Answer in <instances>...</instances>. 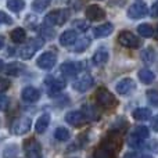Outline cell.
<instances>
[{
	"instance_id": "obj_1",
	"label": "cell",
	"mask_w": 158,
	"mask_h": 158,
	"mask_svg": "<svg viewBox=\"0 0 158 158\" xmlns=\"http://www.w3.org/2000/svg\"><path fill=\"white\" fill-rule=\"evenodd\" d=\"M42 46H43V40H42V39H31L27 44H24V46L18 50V56L22 60H29V58L33 57V54H35Z\"/></svg>"
},
{
	"instance_id": "obj_2",
	"label": "cell",
	"mask_w": 158,
	"mask_h": 158,
	"mask_svg": "<svg viewBox=\"0 0 158 158\" xmlns=\"http://www.w3.org/2000/svg\"><path fill=\"white\" fill-rule=\"evenodd\" d=\"M96 98H97V103L100 104L101 107H104V108H112V107H115L118 103L115 96L112 94L111 92H108L107 89H104V87L97 89Z\"/></svg>"
},
{
	"instance_id": "obj_3",
	"label": "cell",
	"mask_w": 158,
	"mask_h": 158,
	"mask_svg": "<svg viewBox=\"0 0 158 158\" xmlns=\"http://www.w3.org/2000/svg\"><path fill=\"white\" fill-rule=\"evenodd\" d=\"M69 18V11L68 10H54L52 13H49L44 18L46 25L52 27V25H63L67 22V19Z\"/></svg>"
},
{
	"instance_id": "obj_4",
	"label": "cell",
	"mask_w": 158,
	"mask_h": 158,
	"mask_svg": "<svg viewBox=\"0 0 158 158\" xmlns=\"http://www.w3.org/2000/svg\"><path fill=\"white\" fill-rule=\"evenodd\" d=\"M118 42H119L122 46L129 47V49H137L140 46V40L135 33L129 32V31H123L119 33L118 36Z\"/></svg>"
},
{
	"instance_id": "obj_5",
	"label": "cell",
	"mask_w": 158,
	"mask_h": 158,
	"mask_svg": "<svg viewBox=\"0 0 158 158\" xmlns=\"http://www.w3.org/2000/svg\"><path fill=\"white\" fill-rule=\"evenodd\" d=\"M148 13V8L146 6V3L143 2H136L128 8V17L131 19H139V18H143L146 14Z\"/></svg>"
},
{
	"instance_id": "obj_6",
	"label": "cell",
	"mask_w": 158,
	"mask_h": 158,
	"mask_svg": "<svg viewBox=\"0 0 158 158\" xmlns=\"http://www.w3.org/2000/svg\"><path fill=\"white\" fill-rule=\"evenodd\" d=\"M57 63V54L53 52H46L38 58L36 64L40 69H50L54 67V64Z\"/></svg>"
},
{
	"instance_id": "obj_7",
	"label": "cell",
	"mask_w": 158,
	"mask_h": 158,
	"mask_svg": "<svg viewBox=\"0 0 158 158\" xmlns=\"http://www.w3.org/2000/svg\"><path fill=\"white\" fill-rule=\"evenodd\" d=\"M31 125H32L31 118H27V117L19 118V119H17L15 122H14V125H13V133L18 135V136L25 135L31 129Z\"/></svg>"
},
{
	"instance_id": "obj_8",
	"label": "cell",
	"mask_w": 158,
	"mask_h": 158,
	"mask_svg": "<svg viewBox=\"0 0 158 158\" xmlns=\"http://www.w3.org/2000/svg\"><path fill=\"white\" fill-rule=\"evenodd\" d=\"M92 86H93V78L87 74L82 75V77L77 79V81L74 82V85H72V87H74L77 92H81V93L87 92Z\"/></svg>"
},
{
	"instance_id": "obj_9",
	"label": "cell",
	"mask_w": 158,
	"mask_h": 158,
	"mask_svg": "<svg viewBox=\"0 0 158 158\" xmlns=\"http://www.w3.org/2000/svg\"><path fill=\"white\" fill-rule=\"evenodd\" d=\"M106 17V11L100 7V6L96 4H90L89 7L86 8V18L89 21H100Z\"/></svg>"
},
{
	"instance_id": "obj_10",
	"label": "cell",
	"mask_w": 158,
	"mask_h": 158,
	"mask_svg": "<svg viewBox=\"0 0 158 158\" xmlns=\"http://www.w3.org/2000/svg\"><path fill=\"white\" fill-rule=\"evenodd\" d=\"M82 65L79 63H64L63 65L60 67V71L64 77L67 78H72V77H77L81 71Z\"/></svg>"
},
{
	"instance_id": "obj_11",
	"label": "cell",
	"mask_w": 158,
	"mask_h": 158,
	"mask_svg": "<svg viewBox=\"0 0 158 158\" xmlns=\"http://www.w3.org/2000/svg\"><path fill=\"white\" fill-rule=\"evenodd\" d=\"M85 119H86V115L82 111H69L65 115V121L67 123H69L71 126H81L83 125Z\"/></svg>"
},
{
	"instance_id": "obj_12",
	"label": "cell",
	"mask_w": 158,
	"mask_h": 158,
	"mask_svg": "<svg viewBox=\"0 0 158 158\" xmlns=\"http://www.w3.org/2000/svg\"><path fill=\"white\" fill-rule=\"evenodd\" d=\"M21 97L25 103H35V101L39 100L40 97V92H39L36 87H32V86H28L22 90L21 93Z\"/></svg>"
},
{
	"instance_id": "obj_13",
	"label": "cell",
	"mask_w": 158,
	"mask_h": 158,
	"mask_svg": "<svg viewBox=\"0 0 158 158\" xmlns=\"http://www.w3.org/2000/svg\"><path fill=\"white\" fill-rule=\"evenodd\" d=\"M24 150H25V153H27L29 157H36V156H39V154H40L42 147H40V144H39L35 139H29V140H25Z\"/></svg>"
},
{
	"instance_id": "obj_14",
	"label": "cell",
	"mask_w": 158,
	"mask_h": 158,
	"mask_svg": "<svg viewBox=\"0 0 158 158\" xmlns=\"http://www.w3.org/2000/svg\"><path fill=\"white\" fill-rule=\"evenodd\" d=\"M133 89H135V82L131 78H123L117 83V92L122 96L131 93Z\"/></svg>"
},
{
	"instance_id": "obj_15",
	"label": "cell",
	"mask_w": 158,
	"mask_h": 158,
	"mask_svg": "<svg viewBox=\"0 0 158 158\" xmlns=\"http://www.w3.org/2000/svg\"><path fill=\"white\" fill-rule=\"evenodd\" d=\"M46 85H47V92H49V94L58 93V92H61V90L65 87V83H64V81H60V79H56V78L47 79Z\"/></svg>"
},
{
	"instance_id": "obj_16",
	"label": "cell",
	"mask_w": 158,
	"mask_h": 158,
	"mask_svg": "<svg viewBox=\"0 0 158 158\" xmlns=\"http://www.w3.org/2000/svg\"><path fill=\"white\" fill-rule=\"evenodd\" d=\"M112 31H114V27H112V24H110V22H106V24H103V25H98V27H96L94 31H93V33H94L96 38H106V36L111 35Z\"/></svg>"
},
{
	"instance_id": "obj_17",
	"label": "cell",
	"mask_w": 158,
	"mask_h": 158,
	"mask_svg": "<svg viewBox=\"0 0 158 158\" xmlns=\"http://www.w3.org/2000/svg\"><path fill=\"white\" fill-rule=\"evenodd\" d=\"M77 39H78V35L75 31H72V29L65 31V32L60 36V44L61 46H69V44H72V43H77Z\"/></svg>"
},
{
	"instance_id": "obj_18",
	"label": "cell",
	"mask_w": 158,
	"mask_h": 158,
	"mask_svg": "<svg viewBox=\"0 0 158 158\" xmlns=\"http://www.w3.org/2000/svg\"><path fill=\"white\" fill-rule=\"evenodd\" d=\"M93 158H114V150L110 146H100L94 150Z\"/></svg>"
},
{
	"instance_id": "obj_19",
	"label": "cell",
	"mask_w": 158,
	"mask_h": 158,
	"mask_svg": "<svg viewBox=\"0 0 158 158\" xmlns=\"http://www.w3.org/2000/svg\"><path fill=\"white\" fill-rule=\"evenodd\" d=\"M49 123H50V115L49 114H43L38 118L35 123V129L38 133H44L46 129L49 128Z\"/></svg>"
},
{
	"instance_id": "obj_20",
	"label": "cell",
	"mask_w": 158,
	"mask_h": 158,
	"mask_svg": "<svg viewBox=\"0 0 158 158\" xmlns=\"http://www.w3.org/2000/svg\"><path fill=\"white\" fill-rule=\"evenodd\" d=\"M108 52H107L106 49H100V50H97V52L94 53V56H93V63L96 64V65H98V67H101V65H104V64L108 61Z\"/></svg>"
},
{
	"instance_id": "obj_21",
	"label": "cell",
	"mask_w": 158,
	"mask_h": 158,
	"mask_svg": "<svg viewBox=\"0 0 158 158\" xmlns=\"http://www.w3.org/2000/svg\"><path fill=\"white\" fill-rule=\"evenodd\" d=\"M139 79L143 82V83L146 85H150L154 82V79H156V75H154L153 71H150V69L147 68H143L139 71Z\"/></svg>"
},
{
	"instance_id": "obj_22",
	"label": "cell",
	"mask_w": 158,
	"mask_h": 158,
	"mask_svg": "<svg viewBox=\"0 0 158 158\" xmlns=\"http://www.w3.org/2000/svg\"><path fill=\"white\" fill-rule=\"evenodd\" d=\"M133 118L136 121H147L151 118V110L150 108H137L133 112Z\"/></svg>"
},
{
	"instance_id": "obj_23",
	"label": "cell",
	"mask_w": 158,
	"mask_h": 158,
	"mask_svg": "<svg viewBox=\"0 0 158 158\" xmlns=\"http://www.w3.org/2000/svg\"><path fill=\"white\" fill-rule=\"evenodd\" d=\"M7 8L13 13H19L22 8L25 7V2L24 0H7Z\"/></svg>"
},
{
	"instance_id": "obj_24",
	"label": "cell",
	"mask_w": 158,
	"mask_h": 158,
	"mask_svg": "<svg viewBox=\"0 0 158 158\" xmlns=\"http://www.w3.org/2000/svg\"><path fill=\"white\" fill-rule=\"evenodd\" d=\"M137 32H139V35L143 36V38H151V36L156 33L150 24H140L139 27H137Z\"/></svg>"
},
{
	"instance_id": "obj_25",
	"label": "cell",
	"mask_w": 158,
	"mask_h": 158,
	"mask_svg": "<svg viewBox=\"0 0 158 158\" xmlns=\"http://www.w3.org/2000/svg\"><path fill=\"white\" fill-rule=\"evenodd\" d=\"M11 40H14L15 43H22V42L27 39V32H25V29H22V28H17V29H14L13 32H11Z\"/></svg>"
},
{
	"instance_id": "obj_26",
	"label": "cell",
	"mask_w": 158,
	"mask_h": 158,
	"mask_svg": "<svg viewBox=\"0 0 158 158\" xmlns=\"http://www.w3.org/2000/svg\"><path fill=\"white\" fill-rule=\"evenodd\" d=\"M50 3H52V0H33L32 8H33V11H36V13H42V11H44L47 7H49Z\"/></svg>"
},
{
	"instance_id": "obj_27",
	"label": "cell",
	"mask_w": 158,
	"mask_h": 158,
	"mask_svg": "<svg viewBox=\"0 0 158 158\" xmlns=\"http://www.w3.org/2000/svg\"><path fill=\"white\" fill-rule=\"evenodd\" d=\"M90 44V39L89 38H83L81 39V40H77V43H75V47H74V52L75 53H82L85 52V49H87Z\"/></svg>"
},
{
	"instance_id": "obj_28",
	"label": "cell",
	"mask_w": 158,
	"mask_h": 158,
	"mask_svg": "<svg viewBox=\"0 0 158 158\" xmlns=\"http://www.w3.org/2000/svg\"><path fill=\"white\" fill-rule=\"evenodd\" d=\"M133 135L136 137H139L140 140H144V139H147V137L150 136V131H148L147 126H137V128L135 129Z\"/></svg>"
},
{
	"instance_id": "obj_29",
	"label": "cell",
	"mask_w": 158,
	"mask_h": 158,
	"mask_svg": "<svg viewBox=\"0 0 158 158\" xmlns=\"http://www.w3.org/2000/svg\"><path fill=\"white\" fill-rule=\"evenodd\" d=\"M154 58H156V54H154V50L150 49V47H147V49H144L142 52V60L144 61L146 64H151L154 61Z\"/></svg>"
},
{
	"instance_id": "obj_30",
	"label": "cell",
	"mask_w": 158,
	"mask_h": 158,
	"mask_svg": "<svg viewBox=\"0 0 158 158\" xmlns=\"http://www.w3.org/2000/svg\"><path fill=\"white\" fill-rule=\"evenodd\" d=\"M69 136H71V135H69L68 129H65V128H58V129H56V132H54V137L57 140H60V142L68 140Z\"/></svg>"
},
{
	"instance_id": "obj_31",
	"label": "cell",
	"mask_w": 158,
	"mask_h": 158,
	"mask_svg": "<svg viewBox=\"0 0 158 158\" xmlns=\"http://www.w3.org/2000/svg\"><path fill=\"white\" fill-rule=\"evenodd\" d=\"M24 69V67H21V65H18V64H15V63H13V64H8L7 65V68H6V74H8V75H19L21 74V71Z\"/></svg>"
},
{
	"instance_id": "obj_32",
	"label": "cell",
	"mask_w": 158,
	"mask_h": 158,
	"mask_svg": "<svg viewBox=\"0 0 158 158\" xmlns=\"http://www.w3.org/2000/svg\"><path fill=\"white\" fill-rule=\"evenodd\" d=\"M17 154V147L15 146H7L4 148V153H3V157L4 158H13Z\"/></svg>"
},
{
	"instance_id": "obj_33",
	"label": "cell",
	"mask_w": 158,
	"mask_h": 158,
	"mask_svg": "<svg viewBox=\"0 0 158 158\" xmlns=\"http://www.w3.org/2000/svg\"><path fill=\"white\" fill-rule=\"evenodd\" d=\"M72 27H75L77 29H79L81 32H86L87 29H89V24L85 21H82V19H78V21H75L74 24H72Z\"/></svg>"
},
{
	"instance_id": "obj_34",
	"label": "cell",
	"mask_w": 158,
	"mask_h": 158,
	"mask_svg": "<svg viewBox=\"0 0 158 158\" xmlns=\"http://www.w3.org/2000/svg\"><path fill=\"white\" fill-rule=\"evenodd\" d=\"M128 143H129V146H132V147H140L142 143H143V140H140L139 137H136L135 135H132V136L129 137Z\"/></svg>"
},
{
	"instance_id": "obj_35",
	"label": "cell",
	"mask_w": 158,
	"mask_h": 158,
	"mask_svg": "<svg viewBox=\"0 0 158 158\" xmlns=\"http://www.w3.org/2000/svg\"><path fill=\"white\" fill-rule=\"evenodd\" d=\"M8 87H10V81L6 78H0V93L6 92Z\"/></svg>"
},
{
	"instance_id": "obj_36",
	"label": "cell",
	"mask_w": 158,
	"mask_h": 158,
	"mask_svg": "<svg viewBox=\"0 0 158 158\" xmlns=\"http://www.w3.org/2000/svg\"><path fill=\"white\" fill-rule=\"evenodd\" d=\"M8 106V97L4 94H0V111H4Z\"/></svg>"
},
{
	"instance_id": "obj_37",
	"label": "cell",
	"mask_w": 158,
	"mask_h": 158,
	"mask_svg": "<svg viewBox=\"0 0 158 158\" xmlns=\"http://www.w3.org/2000/svg\"><path fill=\"white\" fill-rule=\"evenodd\" d=\"M13 22V19L4 13V11H0V24H8L10 25Z\"/></svg>"
},
{
	"instance_id": "obj_38",
	"label": "cell",
	"mask_w": 158,
	"mask_h": 158,
	"mask_svg": "<svg viewBox=\"0 0 158 158\" xmlns=\"http://www.w3.org/2000/svg\"><path fill=\"white\" fill-rule=\"evenodd\" d=\"M150 14H151V17H153V18H158V2H156L153 4Z\"/></svg>"
},
{
	"instance_id": "obj_39",
	"label": "cell",
	"mask_w": 158,
	"mask_h": 158,
	"mask_svg": "<svg viewBox=\"0 0 158 158\" xmlns=\"http://www.w3.org/2000/svg\"><path fill=\"white\" fill-rule=\"evenodd\" d=\"M151 128H153L154 132H158V115H156V117L151 119Z\"/></svg>"
},
{
	"instance_id": "obj_40",
	"label": "cell",
	"mask_w": 158,
	"mask_h": 158,
	"mask_svg": "<svg viewBox=\"0 0 158 158\" xmlns=\"http://www.w3.org/2000/svg\"><path fill=\"white\" fill-rule=\"evenodd\" d=\"M3 46H4V38H3V36L0 35V49H2Z\"/></svg>"
},
{
	"instance_id": "obj_41",
	"label": "cell",
	"mask_w": 158,
	"mask_h": 158,
	"mask_svg": "<svg viewBox=\"0 0 158 158\" xmlns=\"http://www.w3.org/2000/svg\"><path fill=\"white\" fill-rule=\"evenodd\" d=\"M3 67H4V63H3V61H2V60H0V72H2Z\"/></svg>"
},
{
	"instance_id": "obj_42",
	"label": "cell",
	"mask_w": 158,
	"mask_h": 158,
	"mask_svg": "<svg viewBox=\"0 0 158 158\" xmlns=\"http://www.w3.org/2000/svg\"><path fill=\"white\" fill-rule=\"evenodd\" d=\"M154 35H156V39L158 40V27H157V29H156V33H154Z\"/></svg>"
},
{
	"instance_id": "obj_43",
	"label": "cell",
	"mask_w": 158,
	"mask_h": 158,
	"mask_svg": "<svg viewBox=\"0 0 158 158\" xmlns=\"http://www.w3.org/2000/svg\"><path fill=\"white\" fill-rule=\"evenodd\" d=\"M140 158H153V157H151V156H142Z\"/></svg>"
}]
</instances>
